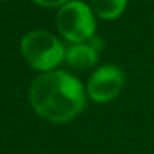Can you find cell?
Returning <instances> with one entry per match:
<instances>
[{"label":"cell","mask_w":154,"mask_h":154,"mask_svg":"<svg viewBox=\"0 0 154 154\" xmlns=\"http://www.w3.org/2000/svg\"><path fill=\"white\" fill-rule=\"evenodd\" d=\"M128 0H91L94 14L103 20H114L126 8Z\"/></svg>","instance_id":"8992f818"},{"label":"cell","mask_w":154,"mask_h":154,"mask_svg":"<svg viewBox=\"0 0 154 154\" xmlns=\"http://www.w3.org/2000/svg\"><path fill=\"white\" fill-rule=\"evenodd\" d=\"M0 2H4V0H0Z\"/></svg>","instance_id":"ba28073f"},{"label":"cell","mask_w":154,"mask_h":154,"mask_svg":"<svg viewBox=\"0 0 154 154\" xmlns=\"http://www.w3.org/2000/svg\"><path fill=\"white\" fill-rule=\"evenodd\" d=\"M22 57L35 70L50 71L65 60V48L51 33L35 30L27 33L20 43Z\"/></svg>","instance_id":"7a4b0ae2"},{"label":"cell","mask_w":154,"mask_h":154,"mask_svg":"<svg viewBox=\"0 0 154 154\" xmlns=\"http://www.w3.org/2000/svg\"><path fill=\"white\" fill-rule=\"evenodd\" d=\"M100 51L94 50L88 42L85 43H73L65 51V60L75 70H88L91 68L98 60Z\"/></svg>","instance_id":"5b68a950"},{"label":"cell","mask_w":154,"mask_h":154,"mask_svg":"<svg viewBox=\"0 0 154 154\" xmlns=\"http://www.w3.org/2000/svg\"><path fill=\"white\" fill-rule=\"evenodd\" d=\"M30 103L43 119L66 123L81 113L86 94L81 83L70 73L47 71L32 83Z\"/></svg>","instance_id":"6da1fadb"},{"label":"cell","mask_w":154,"mask_h":154,"mask_svg":"<svg viewBox=\"0 0 154 154\" xmlns=\"http://www.w3.org/2000/svg\"><path fill=\"white\" fill-rule=\"evenodd\" d=\"M124 85V75L114 65L101 66L88 81V96L96 103H108L119 94Z\"/></svg>","instance_id":"277c9868"},{"label":"cell","mask_w":154,"mask_h":154,"mask_svg":"<svg viewBox=\"0 0 154 154\" xmlns=\"http://www.w3.org/2000/svg\"><path fill=\"white\" fill-rule=\"evenodd\" d=\"M58 32L71 43H85L94 37V17L88 5L71 0L60 8L57 15Z\"/></svg>","instance_id":"3957f363"},{"label":"cell","mask_w":154,"mask_h":154,"mask_svg":"<svg viewBox=\"0 0 154 154\" xmlns=\"http://www.w3.org/2000/svg\"><path fill=\"white\" fill-rule=\"evenodd\" d=\"M33 2L40 7H47V8H57L68 4V0H33Z\"/></svg>","instance_id":"52a82bcc"}]
</instances>
